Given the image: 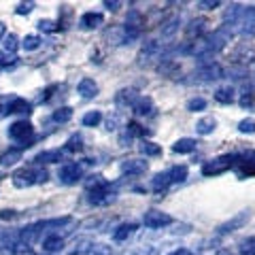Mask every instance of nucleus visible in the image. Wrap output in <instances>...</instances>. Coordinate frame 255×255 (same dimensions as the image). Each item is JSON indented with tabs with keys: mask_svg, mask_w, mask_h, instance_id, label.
<instances>
[{
	"mask_svg": "<svg viewBox=\"0 0 255 255\" xmlns=\"http://www.w3.org/2000/svg\"><path fill=\"white\" fill-rule=\"evenodd\" d=\"M241 253L245 255H255V236H247L241 241Z\"/></svg>",
	"mask_w": 255,
	"mask_h": 255,
	"instance_id": "bb28decb",
	"label": "nucleus"
},
{
	"mask_svg": "<svg viewBox=\"0 0 255 255\" xmlns=\"http://www.w3.org/2000/svg\"><path fill=\"white\" fill-rule=\"evenodd\" d=\"M142 223H145L147 228H164V226H170L172 217L168 213H164V211L151 209V211H147L145 215H142Z\"/></svg>",
	"mask_w": 255,
	"mask_h": 255,
	"instance_id": "39448f33",
	"label": "nucleus"
},
{
	"mask_svg": "<svg viewBox=\"0 0 255 255\" xmlns=\"http://www.w3.org/2000/svg\"><path fill=\"white\" fill-rule=\"evenodd\" d=\"M60 159H62V151L53 149V151H43V153H38L34 162H38V164H53V162H60Z\"/></svg>",
	"mask_w": 255,
	"mask_h": 255,
	"instance_id": "dca6fc26",
	"label": "nucleus"
},
{
	"mask_svg": "<svg viewBox=\"0 0 255 255\" xmlns=\"http://www.w3.org/2000/svg\"><path fill=\"white\" fill-rule=\"evenodd\" d=\"M105 6H109V9H117V6H119V2H105Z\"/></svg>",
	"mask_w": 255,
	"mask_h": 255,
	"instance_id": "ea45409f",
	"label": "nucleus"
},
{
	"mask_svg": "<svg viewBox=\"0 0 255 255\" xmlns=\"http://www.w3.org/2000/svg\"><path fill=\"white\" fill-rule=\"evenodd\" d=\"M247 157H253V153H247V155H219V157H215L211 159V162H206L202 166V174L204 177H217V174L221 172H226L230 168H234V164L236 162H247Z\"/></svg>",
	"mask_w": 255,
	"mask_h": 255,
	"instance_id": "f257e3e1",
	"label": "nucleus"
},
{
	"mask_svg": "<svg viewBox=\"0 0 255 255\" xmlns=\"http://www.w3.org/2000/svg\"><path fill=\"white\" fill-rule=\"evenodd\" d=\"M138 149H140V153L147 155V157H157V155H162V147L155 145V142H151V140H142Z\"/></svg>",
	"mask_w": 255,
	"mask_h": 255,
	"instance_id": "6ab92c4d",
	"label": "nucleus"
},
{
	"mask_svg": "<svg viewBox=\"0 0 255 255\" xmlns=\"http://www.w3.org/2000/svg\"><path fill=\"white\" fill-rule=\"evenodd\" d=\"M238 132H243V134H253L255 132V119H243L241 124H238Z\"/></svg>",
	"mask_w": 255,
	"mask_h": 255,
	"instance_id": "c85d7f7f",
	"label": "nucleus"
},
{
	"mask_svg": "<svg viewBox=\"0 0 255 255\" xmlns=\"http://www.w3.org/2000/svg\"><path fill=\"white\" fill-rule=\"evenodd\" d=\"M32 134H34V126L26 119H21V122H15L11 128H9V136L17 142H26L32 138Z\"/></svg>",
	"mask_w": 255,
	"mask_h": 255,
	"instance_id": "20e7f679",
	"label": "nucleus"
},
{
	"mask_svg": "<svg viewBox=\"0 0 255 255\" xmlns=\"http://www.w3.org/2000/svg\"><path fill=\"white\" fill-rule=\"evenodd\" d=\"M102 21H105V15H102V13H94V11H90V13H85L83 17H81V21H79V26L85 28V30H92V28L102 26Z\"/></svg>",
	"mask_w": 255,
	"mask_h": 255,
	"instance_id": "6e6552de",
	"label": "nucleus"
},
{
	"mask_svg": "<svg viewBox=\"0 0 255 255\" xmlns=\"http://www.w3.org/2000/svg\"><path fill=\"white\" fill-rule=\"evenodd\" d=\"M47 179V172L41 168H21L13 174L15 187H32L36 183H43Z\"/></svg>",
	"mask_w": 255,
	"mask_h": 255,
	"instance_id": "7ed1b4c3",
	"label": "nucleus"
},
{
	"mask_svg": "<svg viewBox=\"0 0 255 255\" xmlns=\"http://www.w3.org/2000/svg\"><path fill=\"white\" fill-rule=\"evenodd\" d=\"M64 247V241L60 236H47L45 241H43V249L45 251H49V253H53V251H60Z\"/></svg>",
	"mask_w": 255,
	"mask_h": 255,
	"instance_id": "4be33fe9",
	"label": "nucleus"
},
{
	"mask_svg": "<svg viewBox=\"0 0 255 255\" xmlns=\"http://www.w3.org/2000/svg\"><path fill=\"white\" fill-rule=\"evenodd\" d=\"M77 92L83 96V98H94L96 94H98V83L94 81V79H81L79 81V85H77Z\"/></svg>",
	"mask_w": 255,
	"mask_h": 255,
	"instance_id": "1a4fd4ad",
	"label": "nucleus"
},
{
	"mask_svg": "<svg viewBox=\"0 0 255 255\" xmlns=\"http://www.w3.org/2000/svg\"><path fill=\"white\" fill-rule=\"evenodd\" d=\"M4 34V26H2V23H0V36H2Z\"/></svg>",
	"mask_w": 255,
	"mask_h": 255,
	"instance_id": "79ce46f5",
	"label": "nucleus"
},
{
	"mask_svg": "<svg viewBox=\"0 0 255 255\" xmlns=\"http://www.w3.org/2000/svg\"><path fill=\"white\" fill-rule=\"evenodd\" d=\"M81 136H73V138H70L68 142H66V147H64V149H66V151H81Z\"/></svg>",
	"mask_w": 255,
	"mask_h": 255,
	"instance_id": "7c9ffc66",
	"label": "nucleus"
},
{
	"mask_svg": "<svg viewBox=\"0 0 255 255\" xmlns=\"http://www.w3.org/2000/svg\"><path fill=\"white\" fill-rule=\"evenodd\" d=\"M215 100L221 102V105H232L234 102V87H230V85L219 87V90L215 92Z\"/></svg>",
	"mask_w": 255,
	"mask_h": 255,
	"instance_id": "2eb2a0df",
	"label": "nucleus"
},
{
	"mask_svg": "<svg viewBox=\"0 0 255 255\" xmlns=\"http://www.w3.org/2000/svg\"><path fill=\"white\" fill-rule=\"evenodd\" d=\"M140 96L134 92V90H122L117 94V105L119 107H134V102H136Z\"/></svg>",
	"mask_w": 255,
	"mask_h": 255,
	"instance_id": "f8f14e48",
	"label": "nucleus"
},
{
	"mask_svg": "<svg viewBox=\"0 0 255 255\" xmlns=\"http://www.w3.org/2000/svg\"><path fill=\"white\" fill-rule=\"evenodd\" d=\"M166 172H168L170 183H183L187 179V166H172V168Z\"/></svg>",
	"mask_w": 255,
	"mask_h": 255,
	"instance_id": "aec40b11",
	"label": "nucleus"
},
{
	"mask_svg": "<svg viewBox=\"0 0 255 255\" xmlns=\"http://www.w3.org/2000/svg\"><path fill=\"white\" fill-rule=\"evenodd\" d=\"M32 111V105L26 102L23 98H17V96H13L11 98V105H9V113H30Z\"/></svg>",
	"mask_w": 255,
	"mask_h": 255,
	"instance_id": "4468645a",
	"label": "nucleus"
},
{
	"mask_svg": "<svg viewBox=\"0 0 255 255\" xmlns=\"http://www.w3.org/2000/svg\"><path fill=\"white\" fill-rule=\"evenodd\" d=\"M34 9V2H26V4H19L17 6V15H23V13H30Z\"/></svg>",
	"mask_w": 255,
	"mask_h": 255,
	"instance_id": "e433bc0d",
	"label": "nucleus"
},
{
	"mask_svg": "<svg viewBox=\"0 0 255 255\" xmlns=\"http://www.w3.org/2000/svg\"><path fill=\"white\" fill-rule=\"evenodd\" d=\"M38 28H41L43 32H55V30H58V23L49 21V19H41V21H38Z\"/></svg>",
	"mask_w": 255,
	"mask_h": 255,
	"instance_id": "473e14b6",
	"label": "nucleus"
},
{
	"mask_svg": "<svg viewBox=\"0 0 255 255\" xmlns=\"http://www.w3.org/2000/svg\"><path fill=\"white\" fill-rule=\"evenodd\" d=\"M251 219V211H241V213H236L232 219L230 221H226L223 226H219V232L221 234H228V232H234V230H238V228H243L247 221Z\"/></svg>",
	"mask_w": 255,
	"mask_h": 255,
	"instance_id": "0eeeda50",
	"label": "nucleus"
},
{
	"mask_svg": "<svg viewBox=\"0 0 255 255\" xmlns=\"http://www.w3.org/2000/svg\"><path fill=\"white\" fill-rule=\"evenodd\" d=\"M134 113L136 115H151L153 113V102H151V98H145V96H140V98L134 102Z\"/></svg>",
	"mask_w": 255,
	"mask_h": 255,
	"instance_id": "ddd939ff",
	"label": "nucleus"
},
{
	"mask_svg": "<svg viewBox=\"0 0 255 255\" xmlns=\"http://www.w3.org/2000/svg\"><path fill=\"white\" fill-rule=\"evenodd\" d=\"M70 117H73V109H70V107H62V109H58L53 113V122L55 124H66Z\"/></svg>",
	"mask_w": 255,
	"mask_h": 255,
	"instance_id": "a878e982",
	"label": "nucleus"
},
{
	"mask_svg": "<svg viewBox=\"0 0 255 255\" xmlns=\"http://www.w3.org/2000/svg\"><path fill=\"white\" fill-rule=\"evenodd\" d=\"M11 98H13V96H11ZM11 98H9V96H6V98H2V100H0V119H4L6 115H11V113H9Z\"/></svg>",
	"mask_w": 255,
	"mask_h": 255,
	"instance_id": "2f4dec72",
	"label": "nucleus"
},
{
	"mask_svg": "<svg viewBox=\"0 0 255 255\" xmlns=\"http://www.w3.org/2000/svg\"><path fill=\"white\" fill-rule=\"evenodd\" d=\"M15 58L11 53H6V51H0V66H9V64L13 62Z\"/></svg>",
	"mask_w": 255,
	"mask_h": 255,
	"instance_id": "c9c22d12",
	"label": "nucleus"
},
{
	"mask_svg": "<svg viewBox=\"0 0 255 255\" xmlns=\"http://www.w3.org/2000/svg\"><path fill=\"white\" fill-rule=\"evenodd\" d=\"M4 49H6V51H9L11 55L15 53V49H17V38H15L13 34H11L9 38H6V41H4Z\"/></svg>",
	"mask_w": 255,
	"mask_h": 255,
	"instance_id": "72a5a7b5",
	"label": "nucleus"
},
{
	"mask_svg": "<svg viewBox=\"0 0 255 255\" xmlns=\"http://www.w3.org/2000/svg\"><path fill=\"white\" fill-rule=\"evenodd\" d=\"M81 174H83V168L79 164L75 162H68V164H64L60 172H58V177L62 183H66V185H73V183H77L79 179H81Z\"/></svg>",
	"mask_w": 255,
	"mask_h": 255,
	"instance_id": "423d86ee",
	"label": "nucleus"
},
{
	"mask_svg": "<svg viewBox=\"0 0 255 255\" xmlns=\"http://www.w3.org/2000/svg\"><path fill=\"white\" fill-rule=\"evenodd\" d=\"M187 109L189 111H202V109H206V100L204 98H191L187 102Z\"/></svg>",
	"mask_w": 255,
	"mask_h": 255,
	"instance_id": "c756f323",
	"label": "nucleus"
},
{
	"mask_svg": "<svg viewBox=\"0 0 255 255\" xmlns=\"http://www.w3.org/2000/svg\"><path fill=\"white\" fill-rule=\"evenodd\" d=\"M0 255H13V251H9V249H0Z\"/></svg>",
	"mask_w": 255,
	"mask_h": 255,
	"instance_id": "a19ab883",
	"label": "nucleus"
},
{
	"mask_svg": "<svg viewBox=\"0 0 255 255\" xmlns=\"http://www.w3.org/2000/svg\"><path fill=\"white\" fill-rule=\"evenodd\" d=\"M170 255H194V253H191L189 249H177V251H172Z\"/></svg>",
	"mask_w": 255,
	"mask_h": 255,
	"instance_id": "4c0bfd02",
	"label": "nucleus"
},
{
	"mask_svg": "<svg viewBox=\"0 0 255 255\" xmlns=\"http://www.w3.org/2000/svg\"><path fill=\"white\" fill-rule=\"evenodd\" d=\"M21 153H23L21 147H11V149H6L4 153L0 155V164H2V166H13L15 162H19V159H21Z\"/></svg>",
	"mask_w": 255,
	"mask_h": 255,
	"instance_id": "9b49d317",
	"label": "nucleus"
},
{
	"mask_svg": "<svg viewBox=\"0 0 255 255\" xmlns=\"http://www.w3.org/2000/svg\"><path fill=\"white\" fill-rule=\"evenodd\" d=\"M200 6H213L215 9V6H219V0H213V2H200Z\"/></svg>",
	"mask_w": 255,
	"mask_h": 255,
	"instance_id": "58836bf2",
	"label": "nucleus"
},
{
	"mask_svg": "<svg viewBox=\"0 0 255 255\" xmlns=\"http://www.w3.org/2000/svg\"><path fill=\"white\" fill-rule=\"evenodd\" d=\"M134 230H136V226H134V223H122V226L117 228V232L113 234V238H115L117 243H122V241H126V238L134 232Z\"/></svg>",
	"mask_w": 255,
	"mask_h": 255,
	"instance_id": "412c9836",
	"label": "nucleus"
},
{
	"mask_svg": "<svg viewBox=\"0 0 255 255\" xmlns=\"http://www.w3.org/2000/svg\"><path fill=\"white\" fill-rule=\"evenodd\" d=\"M215 128H217V122H215L213 117H202L200 122L196 124V132L202 134V136H206V134H211Z\"/></svg>",
	"mask_w": 255,
	"mask_h": 255,
	"instance_id": "a211bd4d",
	"label": "nucleus"
},
{
	"mask_svg": "<svg viewBox=\"0 0 255 255\" xmlns=\"http://www.w3.org/2000/svg\"><path fill=\"white\" fill-rule=\"evenodd\" d=\"M145 170H147V162H142V159H128V162L122 164L124 174H142Z\"/></svg>",
	"mask_w": 255,
	"mask_h": 255,
	"instance_id": "9d476101",
	"label": "nucleus"
},
{
	"mask_svg": "<svg viewBox=\"0 0 255 255\" xmlns=\"http://www.w3.org/2000/svg\"><path fill=\"white\" fill-rule=\"evenodd\" d=\"M100 122H102V113H100V111H90V113L83 115V126H87V128H96Z\"/></svg>",
	"mask_w": 255,
	"mask_h": 255,
	"instance_id": "b1692460",
	"label": "nucleus"
},
{
	"mask_svg": "<svg viewBox=\"0 0 255 255\" xmlns=\"http://www.w3.org/2000/svg\"><path fill=\"white\" fill-rule=\"evenodd\" d=\"M128 132L134 134V136H142V134H145V130H142V128H140L136 122H132L130 126H128Z\"/></svg>",
	"mask_w": 255,
	"mask_h": 255,
	"instance_id": "f704fd0d",
	"label": "nucleus"
},
{
	"mask_svg": "<svg viewBox=\"0 0 255 255\" xmlns=\"http://www.w3.org/2000/svg\"><path fill=\"white\" fill-rule=\"evenodd\" d=\"M194 149H196V140H194V138H179V140L172 145L174 153H191Z\"/></svg>",
	"mask_w": 255,
	"mask_h": 255,
	"instance_id": "f3484780",
	"label": "nucleus"
},
{
	"mask_svg": "<svg viewBox=\"0 0 255 255\" xmlns=\"http://www.w3.org/2000/svg\"><path fill=\"white\" fill-rule=\"evenodd\" d=\"M38 45H41V38L34 36V34L26 36V38H23V43H21V47H23L26 51H34V49H38Z\"/></svg>",
	"mask_w": 255,
	"mask_h": 255,
	"instance_id": "cd10ccee",
	"label": "nucleus"
},
{
	"mask_svg": "<svg viewBox=\"0 0 255 255\" xmlns=\"http://www.w3.org/2000/svg\"><path fill=\"white\" fill-rule=\"evenodd\" d=\"M168 185H172L170 179H168V172H159V174H155V177H153V189L155 191H162Z\"/></svg>",
	"mask_w": 255,
	"mask_h": 255,
	"instance_id": "393cba45",
	"label": "nucleus"
},
{
	"mask_svg": "<svg viewBox=\"0 0 255 255\" xmlns=\"http://www.w3.org/2000/svg\"><path fill=\"white\" fill-rule=\"evenodd\" d=\"M87 189H90V202L94 206H107V204H111L115 200V194H113V189H111V183L105 181L102 177H92Z\"/></svg>",
	"mask_w": 255,
	"mask_h": 255,
	"instance_id": "f03ea898",
	"label": "nucleus"
},
{
	"mask_svg": "<svg viewBox=\"0 0 255 255\" xmlns=\"http://www.w3.org/2000/svg\"><path fill=\"white\" fill-rule=\"evenodd\" d=\"M200 77L206 79V81H211V79H219L221 77V68L217 66V64H209V66H204L200 70Z\"/></svg>",
	"mask_w": 255,
	"mask_h": 255,
	"instance_id": "5701e85b",
	"label": "nucleus"
}]
</instances>
